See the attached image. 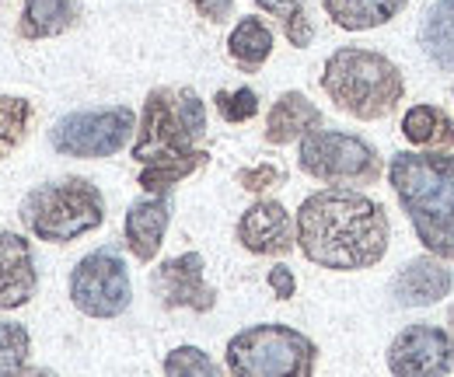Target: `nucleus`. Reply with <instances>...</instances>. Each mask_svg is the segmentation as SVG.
I'll list each match as a JSON object with an SVG mask.
<instances>
[{"instance_id":"9b49d317","label":"nucleus","mask_w":454,"mask_h":377,"mask_svg":"<svg viewBox=\"0 0 454 377\" xmlns=\"http://www.w3.org/2000/svg\"><path fill=\"white\" fill-rule=\"evenodd\" d=\"M151 287L165 308L210 311L217 301V294L203 279V255L200 252H185V255H175L168 263H161L151 276Z\"/></svg>"},{"instance_id":"f8f14e48","label":"nucleus","mask_w":454,"mask_h":377,"mask_svg":"<svg viewBox=\"0 0 454 377\" xmlns=\"http://www.w3.org/2000/svg\"><path fill=\"white\" fill-rule=\"evenodd\" d=\"M238 241L252 255H286L297 245V220L286 214L284 203L259 200L238 220Z\"/></svg>"},{"instance_id":"bb28decb","label":"nucleus","mask_w":454,"mask_h":377,"mask_svg":"<svg viewBox=\"0 0 454 377\" xmlns=\"http://www.w3.org/2000/svg\"><path fill=\"white\" fill-rule=\"evenodd\" d=\"M238 182H241L248 192H266L270 185H277V182H280V168H273V164L241 168V171H238Z\"/></svg>"},{"instance_id":"cd10ccee","label":"nucleus","mask_w":454,"mask_h":377,"mask_svg":"<svg viewBox=\"0 0 454 377\" xmlns=\"http://www.w3.org/2000/svg\"><path fill=\"white\" fill-rule=\"evenodd\" d=\"M192 7H196V14L200 18H207V21H227L231 18V11H234V0H192Z\"/></svg>"},{"instance_id":"7ed1b4c3","label":"nucleus","mask_w":454,"mask_h":377,"mask_svg":"<svg viewBox=\"0 0 454 377\" xmlns=\"http://www.w3.org/2000/svg\"><path fill=\"white\" fill-rule=\"evenodd\" d=\"M388 178L423 248L437 259H454V154H395Z\"/></svg>"},{"instance_id":"c85d7f7f","label":"nucleus","mask_w":454,"mask_h":377,"mask_svg":"<svg viewBox=\"0 0 454 377\" xmlns=\"http://www.w3.org/2000/svg\"><path fill=\"white\" fill-rule=\"evenodd\" d=\"M270 287H273V294H277L280 301H290L294 290H297V279H294V272L286 270V266H273V270H270Z\"/></svg>"},{"instance_id":"b1692460","label":"nucleus","mask_w":454,"mask_h":377,"mask_svg":"<svg viewBox=\"0 0 454 377\" xmlns=\"http://www.w3.org/2000/svg\"><path fill=\"white\" fill-rule=\"evenodd\" d=\"M28 364V332L18 322H0V377H21Z\"/></svg>"},{"instance_id":"f257e3e1","label":"nucleus","mask_w":454,"mask_h":377,"mask_svg":"<svg viewBox=\"0 0 454 377\" xmlns=\"http://www.w3.org/2000/svg\"><path fill=\"white\" fill-rule=\"evenodd\" d=\"M297 245L325 270H371L388 252L385 207L356 189L311 192L297 210Z\"/></svg>"},{"instance_id":"0eeeda50","label":"nucleus","mask_w":454,"mask_h":377,"mask_svg":"<svg viewBox=\"0 0 454 377\" xmlns=\"http://www.w3.org/2000/svg\"><path fill=\"white\" fill-rule=\"evenodd\" d=\"M301 168L318 178V182H336V185H371L381 178V158L378 151L340 130H315L301 140L297 151Z\"/></svg>"},{"instance_id":"a878e982","label":"nucleus","mask_w":454,"mask_h":377,"mask_svg":"<svg viewBox=\"0 0 454 377\" xmlns=\"http://www.w3.org/2000/svg\"><path fill=\"white\" fill-rule=\"evenodd\" d=\"M214 106H217V112L224 115L227 122H248L259 112V98H255L252 88H238V91H217Z\"/></svg>"},{"instance_id":"6ab92c4d","label":"nucleus","mask_w":454,"mask_h":377,"mask_svg":"<svg viewBox=\"0 0 454 377\" xmlns=\"http://www.w3.org/2000/svg\"><path fill=\"white\" fill-rule=\"evenodd\" d=\"M227 53L231 59L245 70V74H255L270 53H273V32L262 18H241L234 25V32L227 35Z\"/></svg>"},{"instance_id":"7c9ffc66","label":"nucleus","mask_w":454,"mask_h":377,"mask_svg":"<svg viewBox=\"0 0 454 377\" xmlns=\"http://www.w3.org/2000/svg\"><path fill=\"white\" fill-rule=\"evenodd\" d=\"M448 325H451L448 332H451V342H454V308H451V315H448Z\"/></svg>"},{"instance_id":"c756f323","label":"nucleus","mask_w":454,"mask_h":377,"mask_svg":"<svg viewBox=\"0 0 454 377\" xmlns=\"http://www.w3.org/2000/svg\"><path fill=\"white\" fill-rule=\"evenodd\" d=\"M25 377H57V374H53V371H46V367H43V371H32V374H25Z\"/></svg>"},{"instance_id":"dca6fc26","label":"nucleus","mask_w":454,"mask_h":377,"mask_svg":"<svg viewBox=\"0 0 454 377\" xmlns=\"http://www.w3.org/2000/svg\"><path fill=\"white\" fill-rule=\"evenodd\" d=\"M322 126V112L315 102H308V95L301 91H286L277 98V106L270 108V119H266V140L284 147L294 144L297 137L304 140L308 133H315Z\"/></svg>"},{"instance_id":"ddd939ff","label":"nucleus","mask_w":454,"mask_h":377,"mask_svg":"<svg viewBox=\"0 0 454 377\" xmlns=\"http://www.w3.org/2000/svg\"><path fill=\"white\" fill-rule=\"evenodd\" d=\"M35 259L21 234L0 231V308H21L35 297Z\"/></svg>"},{"instance_id":"4468645a","label":"nucleus","mask_w":454,"mask_h":377,"mask_svg":"<svg viewBox=\"0 0 454 377\" xmlns=\"http://www.w3.org/2000/svg\"><path fill=\"white\" fill-rule=\"evenodd\" d=\"M454 287L451 270L444 266V259L437 255H423V259H412L398 270L395 283H392V294L402 308H427V304H437L441 297H448Z\"/></svg>"},{"instance_id":"f3484780","label":"nucleus","mask_w":454,"mask_h":377,"mask_svg":"<svg viewBox=\"0 0 454 377\" xmlns=\"http://www.w3.org/2000/svg\"><path fill=\"white\" fill-rule=\"evenodd\" d=\"M402 137L427 151L454 147V119L437 106H412L402 115Z\"/></svg>"},{"instance_id":"393cba45","label":"nucleus","mask_w":454,"mask_h":377,"mask_svg":"<svg viewBox=\"0 0 454 377\" xmlns=\"http://www.w3.org/2000/svg\"><path fill=\"white\" fill-rule=\"evenodd\" d=\"M165 374L168 377H221V367L196 346H178L165 357Z\"/></svg>"},{"instance_id":"20e7f679","label":"nucleus","mask_w":454,"mask_h":377,"mask_svg":"<svg viewBox=\"0 0 454 377\" xmlns=\"http://www.w3.org/2000/svg\"><path fill=\"white\" fill-rule=\"evenodd\" d=\"M325 95L353 119H385L405 98V77L388 56L360 46H342L325 59Z\"/></svg>"},{"instance_id":"412c9836","label":"nucleus","mask_w":454,"mask_h":377,"mask_svg":"<svg viewBox=\"0 0 454 377\" xmlns=\"http://www.w3.org/2000/svg\"><path fill=\"white\" fill-rule=\"evenodd\" d=\"M419 43L437 67L454 70V0H437L427 11L423 28H419Z\"/></svg>"},{"instance_id":"6e6552de","label":"nucleus","mask_w":454,"mask_h":377,"mask_svg":"<svg viewBox=\"0 0 454 377\" xmlns=\"http://www.w3.org/2000/svg\"><path fill=\"white\" fill-rule=\"evenodd\" d=\"M137 133V119L126 106L74 112L50 133L53 147L67 158H113Z\"/></svg>"},{"instance_id":"39448f33","label":"nucleus","mask_w":454,"mask_h":377,"mask_svg":"<svg viewBox=\"0 0 454 377\" xmlns=\"http://www.w3.org/2000/svg\"><path fill=\"white\" fill-rule=\"evenodd\" d=\"M25 227L50 245H67L106 220V200L88 178H63L43 185L21 203Z\"/></svg>"},{"instance_id":"4be33fe9","label":"nucleus","mask_w":454,"mask_h":377,"mask_svg":"<svg viewBox=\"0 0 454 377\" xmlns=\"http://www.w3.org/2000/svg\"><path fill=\"white\" fill-rule=\"evenodd\" d=\"M255 4L284 25V35L290 39V46H297V50L311 46L315 28H311V18H308L304 0H255Z\"/></svg>"},{"instance_id":"423d86ee","label":"nucleus","mask_w":454,"mask_h":377,"mask_svg":"<svg viewBox=\"0 0 454 377\" xmlns=\"http://www.w3.org/2000/svg\"><path fill=\"white\" fill-rule=\"evenodd\" d=\"M318 350L290 325H252L227 342L231 377H311Z\"/></svg>"},{"instance_id":"1a4fd4ad","label":"nucleus","mask_w":454,"mask_h":377,"mask_svg":"<svg viewBox=\"0 0 454 377\" xmlns=\"http://www.w3.org/2000/svg\"><path fill=\"white\" fill-rule=\"evenodd\" d=\"M129 272L113 248L84 255L70 272V301L88 318H115L129 308Z\"/></svg>"},{"instance_id":"aec40b11","label":"nucleus","mask_w":454,"mask_h":377,"mask_svg":"<svg viewBox=\"0 0 454 377\" xmlns=\"http://www.w3.org/2000/svg\"><path fill=\"white\" fill-rule=\"evenodd\" d=\"M74 21H77L74 0H25L18 32L25 39H53L63 35Z\"/></svg>"},{"instance_id":"f03ea898","label":"nucleus","mask_w":454,"mask_h":377,"mask_svg":"<svg viewBox=\"0 0 454 377\" xmlns=\"http://www.w3.org/2000/svg\"><path fill=\"white\" fill-rule=\"evenodd\" d=\"M207 133V106L192 88H158L147 95L140 130L133 140V158L140 168V185L151 196H165L171 185L189 178L207 161L196 144Z\"/></svg>"},{"instance_id":"5701e85b","label":"nucleus","mask_w":454,"mask_h":377,"mask_svg":"<svg viewBox=\"0 0 454 377\" xmlns=\"http://www.w3.org/2000/svg\"><path fill=\"white\" fill-rule=\"evenodd\" d=\"M35 106L28 98H14V95H0V161L25 140L28 126H32Z\"/></svg>"},{"instance_id":"9d476101","label":"nucleus","mask_w":454,"mask_h":377,"mask_svg":"<svg viewBox=\"0 0 454 377\" xmlns=\"http://www.w3.org/2000/svg\"><path fill=\"white\" fill-rule=\"evenodd\" d=\"M454 367L451 332L430 322L402 328L388 346V371L395 377H444Z\"/></svg>"},{"instance_id":"a211bd4d","label":"nucleus","mask_w":454,"mask_h":377,"mask_svg":"<svg viewBox=\"0 0 454 377\" xmlns=\"http://www.w3.org/2000/svg\"><path fill=\"white\" fill-rule=\"evenodd\" d=\"M325 14L346 32H367L388 25L409 0H322Z\"/></svg>"},{"instance_id":"2eb2a0df","label":"nucleus","mask_w":454,"mask_h":377,"mask_svg":"<svg viewBox=\"0 0 454 377\" xmlns=\"http://www.w3.org/2000/svg\"><path fill=\"white\" fill-rule=\"evenodd\" d=\"M168 196L137 200L126 214V245L140 263H151L168 231Z\"/></svg>"}]
</instances>
